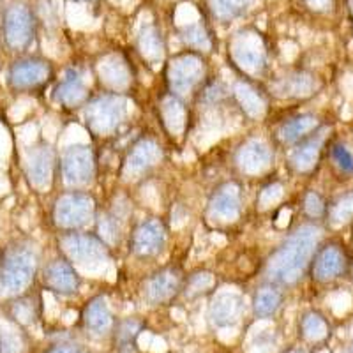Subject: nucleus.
<instances>
[{
	"label": "nucleus",
	"mask_w": 353,
	"mask_h": 353,
	"mask_svg": "<svg viewBox=\"0 0 353 353\" xmlns=\"http://www.w3.org/2000/svg\"><path fill=\"white\" fill-rule=\"evenodd\" d=\"M2 39L11 52L21 53L32 46L37 32L36 12L23 0H14L2 11Z\"/></svg>",
	"instance_id": "8"
},
{
	"label": "nucleus",
	"mask_w": 353,
	"mask_h": 353,
	"mask_svg": "<svg viewBox=\"0 0 353 353\" xmlns=\"http://www.w3.org/2000/svg\"><path fill=\"white\" fill-rule=\"evenodd\" d=\"M4 313L9 320H12L20 327H30L39 318V301L32 297V295L21 293V295H17V297L12 299V301L6 302Z\"/></svg>",
	"instance_id": "29"
},
{
	"label": "nucleus",
	"mask_w": 353,
	"mask_h": 353,
	"mask_svg": "<svg viewBox=\"0 0 353 353\" xmlns=\"http://www.w3.org/2000/svg\"><path fill=\"white\" fill-rule=\"evenodd\" d=\"M74 2H94V0H74Z\"/></svg>",
	"instance_id": "46"
},
{
	"label": "nucleus",
	"mask_w": 353,
	"mask_h": 353,
	"mask_svg": "<svg viewBox=\"0 0 353 353\" xmlns=\"http://www.w3.org/2000/svg\"><path fill=\"white\" fill-rule=\"evenodd\" d=\"M25 343L20 332L0 329V353H21Z\"/></svg>",
	"instance_id": "39"
},
{
	"label": "nucleus",
	"mask_w": 353,
	"mask_h": 353,
	"mask_svg": "<svg viewBox=\"0 0 353 353\" xmlns=\"http://www.w3.org/2000/svg\"><path fill=\"white\" fill-rule=\"evenodd\" d=\"M55 78L53 64L43 57H20L8 69L9 88L17 94H36L44 90Z\"/></svg>",
	"instance_id": "9"
},
{
	"label": "nucleus",
	"mask_w": 353,
	"mask_h": 353,
	"mask_svg": "<svg viewBox=\"0 0 353 353\" xmlns=\"http://www.w3.org/2000/svg\"><path fill=\"white\" fill-rule=\"evenodd\" d=\"M228 59L242 80L261 78L269 68V52L263 36L254 28H242L235 32L228 41Z\"/></svg>",
	"instance_id": "3"
},
{
	"label": "nucleus",
	"mask_w": 353,
	"mask_h": 353,
	"mask_svg": "<svg viewBox=\"0 0 353 353\" xmlns=\"http://www.w3.org/2000/svg\"><path fill=\"white\" fill-rule=\"evenodd\" d=\"M141 330V323L138 320H122L115 323L113 329V343L117 353H138L137 337Z\"/></svg>",
	"instance_id": "34"
},
{
	"label": "nucleus",
	"mask_w": 353,
	"mask_h": 353,
	"mask_svg": "<svg viewBox=\"0 0 353 353\" xmlns=\"http://www.w3.org/2000/svg\"><path fill=\"white\" fill-rule=\"evenodd\" d=\"M329 159L339 175L345 179H353V149L348 143L341 140L330 141Z\"/></svg>",
	"instance_id": "37"
},
{
	"label": "nucleus",
	"mask_w": 353,
	"mask_h": 353,
	"mask_svg": "<svg viewBox=\"0 0 353 353\" xmlns=\"http://www.w3.org/2000/svg\"><path fill=\"white\" fill-rule=\"evenodd\" d=\"M179 39L188 46L189 50L198 53H209L214 48V37L209 25L205 21H196L179 28Z\"/></svg>",
	"instance_id": "31"
},
{
	"label": "nucleus",
	"mask_w": 353,
	"mask_h": 353,
	"mask_svg": "<svg viewBox=\"0 0 353 353\" xmlns=\"http://www.w3.org/2000/svg\"><path fill=\"white\" fill-rule=\"evenodd\" d=\"M210 285H212V274L209 272L191 274L184 283L185 295H198V293L205 292Z\"/></svg>",
	"instance_id": "40"
},
{
	"label": "nucleus",
	"mask_w": 353,
	"mask_h": 353,
	"mask_svg": "<svg viewBox=\"0 0 353 353\" xmlns=\"http://www.w3.org/2000/svg\"><path fill=\"white\" fill-rule=\"evenodd\" d=\"M232 96L248 119L251 121H260L267 113V99L254 85V81L239 80L235 81L232 90Z\"/></svg>",
	"instance_id": "26"
},
{
	"label": "nucleus",
	"mask_w": 353,
	"mask_h": 353,
	"mask_svg": "<svg viewBox=\"0 0 353 353\" xmlns=\"http://www.w3.org/2000/svg\"><path fill=\"white\" fill-rule=\"evenodd\" d=\"M305 8L311 9L313 12H329L334 8V0H304Z\"/></svg>",
	"instance_id": "43"
},
{
	"label": "nucleus",
	"mask_w": 353,
	"mask_h": 353,
	"mask_svg": "<svg viewBox=\"0 0 353 353\" xmlns=\"http://www.w3.org/2000/svg\"><path fill=\"white\" fill-rule=\"evenodd\" d=\"M81 321H83L85 330L96 337L110 336L115 329V320H113L108 302L103 295H96L85 304Z\"/></svg>",
	"instance_id": "25"
},
{
	"label": "nucleus",
	"mask_w": 353,
	"mask_h": 353,
	"mask_svg": "<svg viewBox=\"0 0 353 353\" xmlns=\"http://www.w3.org/2000/svg\"><path fill=\"white\" fill-rule=\"evenodd\" d=\"M352 270V254L337 239L321 242L309 265L307 276L314 285L327 286L341 281Z\"/></svg>",
	"instance_id": "7"
},
{
	"label": "nucleus",
	"mask_w": 353,
	"mask_h": 353,
	"mask_svg": "<svg viewBox=\"0 0 353 353\" xmlns=\"http://www.w3.org/2000/svg\"><path fill=\"white\" fill-rule=\"evenodd\" d=\"M138 52L147 64L157 65L165 59V37L156 25H145L138 34Z\"/></svg>",
	"instance_id": "28"
},
{
	"label": "nucleus",
	"mask_w": 353,
	"mask_h": 353,
	"mask_svg": "<svg viewBox=\"0 0 353 353\" xmlns=\"http://www.w3.org/2000/svg\"><path fill=\"white\" fill-rule=\"evenodd\" d=\"M327 145V128L320 129L309 138L302 140L295 147L290 149L288 157H286V165L297 175H307L313 173L321 159V154Z\"/></svg>",
	"instance_id": "18"
},
{
	"label": "nucleus",
	"mask_w": 353,
	"mask_h": 353,
	"mask_svg": "<svg viewBox=\"0 0 353 353\" xmlns=\"http://www.w3.org/2000/svg\"><path fill=\"white\" fill-rule=\"evenodd\" d=\"M168 230L159 217H147L140 221L129 237V251L140 260H150L165 251Z\"/></svg>",
	"instance_id": "13"
},
{
	"label": "nucleus",
	"mask_w": 353,
	"mask_h": 353,
	"mask_svg": "<svg viewBox=\"0 0 353 353\" xmlns=\"http://www.w3.org/2000/svg\"><path fill=\"white\" fill-rule=\"evenodd\" d=\"M323 128V121L314 113H299V115L286 119L274 132V138L281 147L292 149L302 140L309 138Z\"/></svg>",
	"instance_id": "23"
},
{
	"label": "nucleus",
	"mask_w": 353,
	"mask_h": 353,
	"mask_svg": "<svg viewBox=\"0 0 353 353\" xmlns=\"http://www.w3.org/2000/svg\"><path fill=\"white\" fill-rule=\"evenodd\" d=\"M272 147L261 138H248L235 152V165L242 175H261L272 166Z\"/></svg>",
	"instance_id": "21"
},
{
	"label": "nucleus",
	"mask_w": 353,
	"mask_h": 353,
	"mask_svg": "<svg viewBox=\"0 0 353 353\" xmlns=\"http://www.w3.org/2000/svg\"><path fill=\"white\" fill-rule=\"evenodd\" d=\"M159 115L163 119L165 128L175 137H181L185 129V124H188V112H185L184 101L170 94L161 103Z\"/></svg>",
	"instance_id": "32"
},
{
	"label": "nucleus",
	"mask_w": 353,
	"mask_h": 353,
	"mask_svg": "<svg viewBox=\"0 0 353 353\" xmlns=\"http://www.w3.org/2000/svg\"><path fill=\"white\" fill-rule=\"evenodd\" d=\"M209 217L216 223L230 225L241 217L242 214V193L235 182H225L212 191L207 203Z\"/></svg>",
	"instance_id": "20"
},
{
	"label": "nucleus",
	"mask_w": 353,
	"mask_h": 353,
	"mask_svg": "<svg viewBox=\"0 0 353 353\" xmlns=\"http://www.w3.org/2000/svg\"><path fill=\"white\" fill-rule=\"evenodd\" d=\"M283 353H307L305 352V348H301V346H295V348H288L285 350Z\"/></svg>",
	"instance_id": "44"
},
{
	"label": "nucleus",
	"mask_w": 353,
	"mask_h": 353,
	"mask_svg": "<svg viewBox=\"0 0 353 353\" xmlns=\"http://www.w3.org/2000/svg\"><path fill=\"white\" fill-rule=\"evenodd\" d=\"M348 353H353V339L350 341V345H348Z\"/></svg>",
	"instance_id": "45"
},
{
	"label": "nucleus",
	"mask_w": 353,
	"mask_h": 353,
	"mask_svg": "<svg viewBox=\"0 0 353 353\" xmlns=\"http://www.w3.org/2000/svg\"><path fill=\"white\" fill-rule=\"evenodd\" d=\"M41 279H43L44 288L62 297H71L80 292L81 283H83L77 267L64 254L53 258L44 265Z\"/></svg>",
	"instance_id": "16"
},
{
	"label": "nucleus",
	"mask_w": 353,
	"mask_h": 353,
	"mask_svg": "<svg viewBox=\"0 0 353 353\" xmlns=\"http://www.w3.org/2000/svg\"><path fill=\"white\" fill-rule=\"evenodd\" d=\"M299 336L307 345H321L330 337V323L318 309H309L299 320Z\"/></svg>",
	"instance_id": "27"
},
{
	"label": "nucleus",
	"mask_w": 353,
	"mask_h": 353,
	"mask_svg": "<svg viewBox=\"0 0 353 353\" xmlns=\"http://www.w3.org/2000/svg\"><path fill=\"white\" fill-rule=\"evenodd\" d=\"M302 210H304L305 217H309V221L318 223L321 219H327L329 203L318 191L309 189L307 193L304 194V198H302Z\"/></svg>",
	"instance_id": "38"
},
{
	"label": "nucleus",
	"mask_w": 353,
	"mask_h": 353,
	"mask_svg": "<svg viewBox=\"0 0 353 353\" xmlns=\"http://www.w3.org/2000/svg\"><path fill=\"white\" fill-rule=\"evenodd\" d=\"M59 172L69 189H83L96 179V154L90 145H69L59 156Z\"/></svg>",
	"instance_id": "11"
},
{
	"label": "nucleus",
	"mask_w": 353,
	"mask_h": 353,
	"mask_svg": "<svg viewBox=\"0 0 353 353\" xmlns=\"http://www.w3.org/2000/svg\"><path fill=\"white\" fill-rule=\"evenodd\" d=\"M327 221L332 226H345L353 223V189L345 191L336 200L330 201Z\"/></svg>",
	"instance_id": "36"
},
{
	"label": "nucleus",
	"mask_w": 353,
	"mask_h": 353,
	"mask_svg": "<svg viewBox=\"0 0 353 353\" xmlns=\"http://www.w3.org/2000/svg\"><path fill=\"white\" fill-rule=\"evenodd\" d=\"M163 161V147L154 137H141L129 147L122 163V179L134 182L149 175Z\"/></svg>",
	"instance_id": "12"
},
{
	"label": "nucleus",
	"mask_w": 353,
	"mask_h": 353,
	"mask_svg": "<svg viewBox=\"0 0 353 353\" xmlns=\"http://www.w3.org/2000/svg\"><path fill=\"white\" fill-rule=\"evenodd\" d=\"M97 216L96 200L81 189H69L57 196L52 207V221L62 233L81 232Z\"/></svg>",
	"instance_id": "6"
},
{
	"label": "nucleus",
	"mask_w": 353,
	"mask_h": 353,
	"mask_svg": "<svg viewBox=\"0 0 353 353\" xmlns=\"http://www.w3.org/2000/svg\"><path fill=\"white\" fill-rule=\"evenodd\" d=\"M39 272V253L32 242L14 241L0 253V292L21 295Z\"/></svg>",
	"instance_id": "2"
},
{
	"label": "nucleus",
	"mask_w": 353,
	"mask_h": 353,
	"mask_svg": "<svg viewBox=\"0 0 353 353\" xmlns=\"http://www.w3.org/2000/svg\"><path fill=\"white\" fill-rule=\"evenodd\" d=\"M285 302V292L274 283H265L253 295V313L256 318H272Z\"/></svg>",
	"instance_id": "30"
},
{
	"label": "nucleus",
	"mask_w": 353,
	"mask_h": 353,
	"mask_svg": "<svg viewBox=\"0 0 353 353\" xmlns=\"http://www.w3.org/2000/svg\"><path fill=\"white\" fill-rule=\"evenodd\" d=\"M283 194V188L279 184H270L267 188H263V191L260 193V203L261 207H269V205L276 203Z\"/></svg>",
	"instance_id": "41"
},
{
	"label": "nucleus",
	"mask_w": 353,
	"mask_h": 353,
	"mask_svg": "<svg viewBox=\"0 0 353 353\" xmlns=\"http://www.w3.org/2000/svg\"><path fill=\"white\" fill-rule=\"evenodd\" d=\"M323 239V230L318 223H304L297 226L283 241L279 248L274 249L265 263V279L267 283L288 288L302 281L307 276L309 265L313 261L316 249Z\"/></svg>",
	"instance_id": "1"
},
{
	"label": "nucleus",
	"mask_w": 353,
	"mask_h": 353,
	"mask_svg": "<svg viewBox=\"0 0 353 353\" xmlns=\"http://www.w3.org/2000/svg\"><path fill=\"white\" fill-rule=\"evenodd\" d=\"M245 313V302L242 295L235 292L217 293L209 307V318L217 329H228L237 325Z\"/></svg>",
	"instance_id": "24"
},
{
	"label": "nucleus",
	"mask_w": 353,
	"mask_h": 353,
	"mask_svg": "<svg viewBox=\"0 0 353 353\" xmlns=\"http://www.w3.org/2000/svg\"><path fill=\"white\" fill-rule=\"evenodd\" d=\"M44 353H90L87 348L80 345H71V343H59V345L50 346Z\"/></svg>",
	"instance_id": "42"
},
{
	"label": "nucleus",
	"mask_w": 353,
	"mask_h": 353,
	"mask_svg": "<svg viewBox=\"0 0 353 353\" xmlns=\"http://www.w3.org/2000/svg\"><path fill=\"white\" fill-rule=\"evenodd\" d=\"M97 217V235L112 248L119 242L124 225V214L121 210H108L101 212Z\"/></svg>",
	"instance_id": "35"
},
{
	"label": "nucleus",
	"mask_w": 353,
	"mask_h": 353,
	"mask_svg": "<svg viewBox=\"0 0 353 353\" xmlns=\"http://www.w3.org/2000/svg\"><path fill=\"white\" fill-rule=\"evenodd\" d=\"M92 97L83 71H80L78 68L65 69L64 77L57 81L55 88H53V101L65 110L85 108V105Z\"/></svg>",
	"instance_id": "17"
},
{
	"label": "nucleus",
	"mask_w": 353,
	"mask_h": 353,
	"mask_svg": "<svg viewBox=\"0 0 353 353\" xmlns=\"http://www.w3.org/2000/svg\"><path fill=\"white\" fill-rule=\"evenodd\" d=\"M59 159L52 145L37 143L30 147L25 157V173L36 189H46L53 181Z\"/></svg>",
	"instance_id": "19"
},
{
	"label": "nucleus",
	"mask_w": 353,
	"mask_h": 353,
	"mask_svg": "<svg viewBox=\"0 0 353 353\" xmlns=\"http://www.w3.org/2000/svg\"><path fill=\"white\" fill-rule=\"evenodd\" d=\"M352 239H353V228H352Z\"/></svg>",
	"instance_id": "47"
},
{
	"label": "nucleus",
	"mask_w": 353,
	"mask_h": 353,
	"mask_svg": "<svg viewBox=\"0 0 353 353\" xmlns=\"http://www.w3.org/2000/svg\"><path fill=\"white\" fill-rule=\"evenodd\" d=\"M61 254L74 267H99L112 258L110 245L97 233L65 232L59 239Z\"/></svg>",
	"instance_id": "10"
},
{
	"label": "nucleus",
	"mask_w": 353,
	"mask_h": 353,
	"mask_svg": "<svg viewBox=\"0 0 353 353\" xmlns=\"http://www.w3.org/2000/svg\"><path fill=\"white\" fill-rule=\"evenodd\" d=\"M254 0H207L209 11L214 20L230 23L242 18L251 9Z\"/></svg>",
	"instance_id": "33"
},
{
	"label": "nucleus",
	"mask_w": 353,
	"mask_h": 353,
	"mask_svg": "<svg viewBox=\"0 0 353 353\" xmlns=\"http://www.w3.org/2000/svg\"><path fill=\"white\" fill-rule=\"evenodd\" d=\"M166 85L172 96L184 99L193 96L207 81V61L203 53L185 50L176 53L166 64Z\"/></svg>",
	"instance_id": "5"
},
{
	"label": "nucleus",
	"mask_w": 353,
	"mask_h": 353,
	"mask_svg": "<svg viewBox=\"0 0 353 353\" xmlns=\"http://www.w3.org/2000/svg\"><path fill=\"white\" fill-rule=\"evenodd\" d=\"M321 88V80L311 71L293 69L279 78H274L269 83V92L279 99L302 101L314 96Z\"/></svg>",
	"instance_id": "15"
},
{
	"label": "nucleus",
	"mask_w": 353,
	"mask_h": 353,
	"mask_svg": "<svg viewBox=\"0 0 353 353\" xmlns=\"http://www.w3.org/2000/svg\"><path fill=\"white\" fill-rule=\"evenodd\" d=\"M129 113L128 99L121 94L103 92L94 96L83 108L85 125L92 138L115 137Z\"/></svg>",
	"instance_id": "4"
},
{
	"label": "nucleus",
	"mask_w": 353,
	"mask_h": 353,
	"mask_svg": "<svg viewBox=\"0 0 353 353\" xmlns=\"http://www.w3.org/2000/svg\"><path fill=\"white\" fill-rule=\"evenodd\" d=\"M97 78L106 92L124 96L125 90L131 87L132 72L129 62L121 53H108L97 64Z\"/></svg>",
	"instance_id": "22"
},
{
	"label": "nucleus",
	"mask_w": 353,
	"mask_h": 353,
	"mask_svg": "<svg viewBox=\"0 0 353 353\" xmlns=\"http://www.w3.org/2000/svg\"><path fill=\"white\" fill-rule=\"evenodd\" d=\"M185 277L179 265H166L150 274L143 283V299L150 305H165L184 290Z\"/></svg>",
	"instance_id": "14"
}]
</instances>
